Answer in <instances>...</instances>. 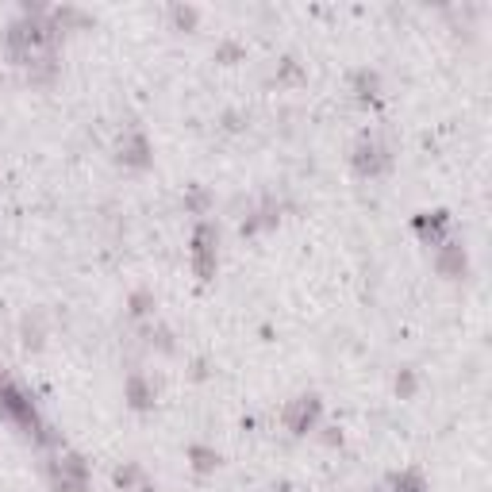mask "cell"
Segmentation results:
<instances>
[{"label":"cell","instance_id":"cell-15","mask_svg":"<svg viewBox=\"0 0 492 492\" xmlns=\"http://www.w3.org/2000/svg\"><path fill=\"white\" fill-rule=\"evenodd\" d=\"M173 23H177V28H184V31H189V28H197V12H192V8H173Z\"/></svg>","mask_w":492,"mask_h":492},{"label":"cell","instance_id":"cell-5","mask_svg":"<svg viewBox=\"0 0 492 492\" xmlns=\"http://www.w3.org/2000/svg\"><path fill=\"white\" fill-rule=\"evenodd\" d=\"M435 262H438V274H443V277H462L465 274V250L458 242H443Z\"/></svg>","mask_w":492,"mask_h":492},{"label":"cell","instance_id":"cell-12","mask_svg":"<svg viewBox=\"0 0 492 492\" xmlns=\"http://www.w3.org/2000/svg\"><path fill=\"white\" fill-rule=\"evenodd\" d=\"M239 58H242L239 42H219V47H216V62H223V66H235Z\"/></svg>","mask_w":492,"mask_h":492},{"label":"cell","instance_id":"cell-9","mask_svg":"<svg viewBox=\"0 0 492 492\" xmlns=\"http://www.w3.org/2000/svg\"><path fill=\"white\" fill-rule=\"evenodd\" d=\"M443 227H446V216L443 212H423L416 219V231H423V235H430V242H438V235H443Z\"/></svg>","mask_w":492,"mask_h":492},{"label":"cell","instance_id":"cell-14","mask_svg":"<svg viewBox=\"0 0 492 492\" xmlns=\"http://www.w3.org/2000/svg\"><path fill=\"white\" fill-rule=\"evenodd\" d=\"M154 312V296L151 293H135L131 296V315H151Z\"/></svg>","mask_w":492,"mask_h":492},{"label":"cell","instance_id":"cell-18","mask_svg":"<svg viewBox=\"0 0 492 492\" xmlns=\"http://www.w3.org/2000/svg\"><path fill=\"white\" fill-rule=\"evenodd\" d=\"M323 443H327V446H335V443H342V435H339L335 427H327V435H323Z\"/></svg>","mask_w":492,"mask_h":492},{"label":"cell","instance_id":"cell-11","mask_svg":"<svg viewBox=\"0 0 492 492\" xmlns=\"http://www.w3.org/2000/svg\"><path fill=\"white\" fill-rule=\"evenodd\" d=\"M23 346H31V350H39L42 346V327H39V320H23Z\"/></svg>","mask_w":492,"mask_h":492},{"label":"cell","instance_id":"cell-3","mask_svg":"<svg viewBox=\"0 0 492 492\" xmlns=\"http://www.w3.org/2000/svg\"><path fill=\"white\" fill-rule=\"evenodd\" d=\"M315 419H320V400H315V397H300V400H293L285 408V427L293 430V435H308V430H315Z\"/></svg>","mask_w":492,"mask_h":492},{"label":"cell","instance_id":"cell-2","mask_svg":"<svg viewBox=\"0 0 492 492\" xmlns=\"http://www.w3.org/2000/svg\"><path fill=\"white\" fill-rule=\"evenodd\" d=\"M389 151H385L377 139H358V146H354V170L362 173V177H377L381 170H389Z\"/></svg>","mask_w":492,"mask_h":492},{"label":"cell","instance_id":"cell-1","mask_svg":"<svg viewBox=\"0 0 492 492\" xmlns=\"http://www.w3.org/2000/svg\"><path fill=\"white\" fill-rule=\"evenodd\" d=\"M216 242H219L216 227L212 223H200L197 235H192V266H197L200 281H208L216 274Z\"/></svg>","mask_w":492,"mask_h":492},{"label":"cell","instance_id":"cell-13","mask_svg":"<svg viewBox=\"0 0 492 492\" xmlns=\"http://www.w3.org/2000/svg\"><path fill=\"white\" fill-rule=\"evenodd\" d=\"M139 477H143V469H139V465H123V469H116V485H119L123 492L135 485Z\"/></svg>","mask_w":492,"mask_h":492},{"label":"cell","instance_id":"cell-4","mask_svg":"<svg viewBox=\"0 0 492 492\" xmlns=\"http://www.w3.org/2000/svg\"><path fill=\"white\" fill-rule=\"evenodd\" d=\"M119 162L131 165V170H146V165H151V143H146L143 131H127V135H123Z\"/></svg>","mask_w":492,"mask_h":492},{"label":"cell","instance_id":"cell-6","mask_svg":"<svg viewBox=\"0 0 492 492\" xmlns=\"http://www.w3.org/2000/svg\"><path fill=\"white\" fill-rule=\"evenodd\" d=\"M127 404H131V408H139V411H146L154 404V385L146 381L143 373H131L127 377Z\"/></svg>","mask_w":492,"mask_h":492},{"label":"cell","instance_id":"cell-16","mask_svg":"<svg viewBox=\"0 0 492 492\" xmlns=\"http://www.w3.org/2000/svg\"><path fill=\"white\" fill-rule=\"evenodd\" d=\"M397 392L400 397H411V392H416V373H411V369H404L397 377Z\"/></svg>","mask_w":492,"mask_h":492},{"label":"cell","instance_id":"cell-7","mask_svg":"<svg viewBox=\"0 0 492 492\" xmlns=\"http://www.w3.org/2000/svg\"><path fill=\"white\" fill-rule=\"evenodd\" d=\"M189 458H192V469L197 473H212L216 465H219V454L212 450V446H189Z\"/></svg>","mask_w":492,"mask_h":492},{"label":"cell","instance_id":"cell-8","mask_svg":"<svg viewBox=\"0 0 492 492\" xmlns=\"http://www.w3.org/2000/svg\"><path fill=\"white\" fill-rule=\"evenodd\" d=\"M354 93L362 96V100H373V96L381 93V77L369 74V69H358L354 74Z\"/></svg>","mask_w":492,"mask_h":492},{"label":"cell","instance_id":"cell-10","mask_svg":"<svg viewBox=\"0 0 492 492\" xmlns=\"http://www.w3.org/2000/svg\"><path fill=\"white\" fill-rule=\"evenodd\" d=\"M392 488H397V492H427L423 477H419L416 469H404V473H397V477H392Z\"/></svg>","mask_w":492,"mask_h":492},{"label":"cell","instance_id":"cell-17","mask_svg":"<svg viewBox=\"0 0 492 492\" xmlns=\"http://www.w3.org/2000/svg\"><path fill=\"white\" fill-rule=\"evenodd\" d=\"M189 204H192V208H204V204H208V197H204V192L197 189V192H192V197H189Z\"/></svg>","mask_w":492,"mask_h":492}]
</instances>
